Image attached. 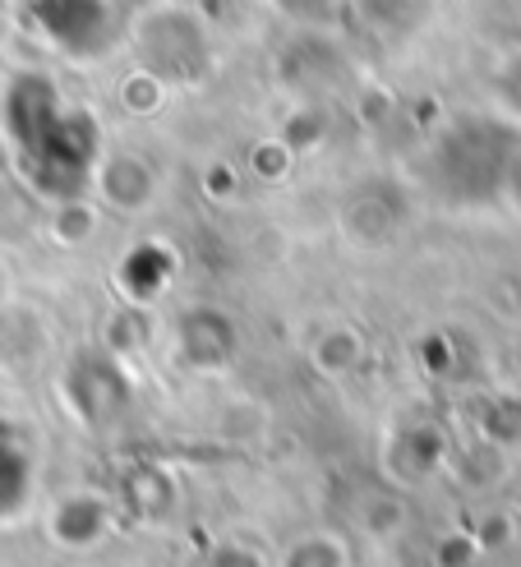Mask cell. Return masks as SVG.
Returning <instances> with one entry per match:
<instances>
[{
  "mask_svg": "<svg viewBox=\"0 0 521 567\" xmlns=\"http://www.w3.org/2000/svg\"><path fill=\"white\" fill-rule=\"evenodd\" d=\"M115 522V507L102 494H65L51 503L47 530L61 549H98Z\"/></svg>",
  "mask_w": 521,
  "mask_h": 567,
  "instance_id": "3957f363",
  "label": "cell"
},
{
  "mask_svg": "<svg viewBox=\"0 0 521 567\" xmlns=\"http://www.w3.org/2000/svg\"><path fill=\"white\" fill-rule=\"evenodd\" d=\"M0 305H10V268L0 264Z\"/></svg>",
  "mask_w": 521,
  "mask_h": 567,
  "instance_id": "9c48e42d",
  "label": "cell"
},
{
  "mask_svg": "<svg viewBox=\"0 0 521 567\" xmlns=\"http://www.w3.org/2000/svg\"><path fill=\"white\" fill-rule=\"evenodd\" d=\"M273 567H351V549L337 530H305L277 554Z\"/></svg>",
  "mask_w": 521,
  "mask_h": 567,
  "instance_id": "52a82bcc",
  "label": "cell"
},
{
  "mask_svg": "<svg viewBox=\"0 0 521 567\" xmlns=\"http://www.w3.org/2000/svg\"><path fill=\"white\" fill-rule=\"evenodd\" d=\"M130 47L139 55V70L157 79L162 89H194L213 74V33L208 23L190 14L185 6H149L134 28H130Z\"/></svg>",
  "mask_w": 521,
  "mask_h": 567,
  "instance_id": "7a4b0ae2",
  "label": "cell"
},
{
  "mask_svg": "<svg viewBox=\"0 0 521 567\" xmlns=\"http://www.w3.org/2000/svg\"><path fill=\"white\" fill-rule=\"evenodd\" d=\"M0 144L10 148V166L38 198L79 204L102 162V130L89 111L61 97L51 79L19 74L0 97Z\"/></svg>",
  "mask_w": 521,
  "mask_h": 567,
  "instance_id": "6da1fadb",
  "label": "cell"
},
{
  "mask_svg": "<svg viewBox=\"0 0 521 567\" xmlns=\"http://www.w3.org/2000/svg\"><path fill=\"white\" fill-rule=\"evenodd\" d=\"M176 351H181V364H190V370H222V364H231V351H236V328H231V319L222 315V309H190V315L176 323Z\"/></svg>",
  "mask_w": 521,
  "mask_h": 567,
  "instance_id": "277c9868",
  "label": "cell"
},
{
  "mask_svg": "<svg viewBox=\"0 0 521 567\" xmlns=\"http://www.w3.org/2000/svg\"><path fill=\"white\" fill-rule=\"evenodd\" d=\"M208 567H273V563L264 554H254L249 545H241V540H226V545H217Z\"/></svg>",
  "mask_w": 521,
  "mask_h": 567,
  "instance_id": "ba28073f",
  "label": "cell"
},
{
  "mask_svg": "<svg viewBox=\"0 0 521 567\" xmlns=\"http://www.w3.org/2000/svg\"><path fill=\"white\" fill-rule=\"evenodd\" d=\"M93 185L98 194L106 198V204L115 213H143L153 204V194H157V172L143 157H102L98 162V172H93Z\"/></svg>",
  "mask_w": 521,
  "mask_h": 567,
  "instance_id": "5b68a950",
  "label": "cell"
},
{
  "mask_svg": "<svg viewBox=\"0 0 521 567\" xmlns=\"http://www.w3.org/2000/svg\"><path fill=\"white\" fill-rule=\"evenodd\" d=\"M33 494V457L14 424L0 420V517H19Z\"/></svg>",
  "mask_w": 521,
  "mask_h": 567,
  "instance_id": "8992f818",
  "label": "cell"
}]
</instances>
